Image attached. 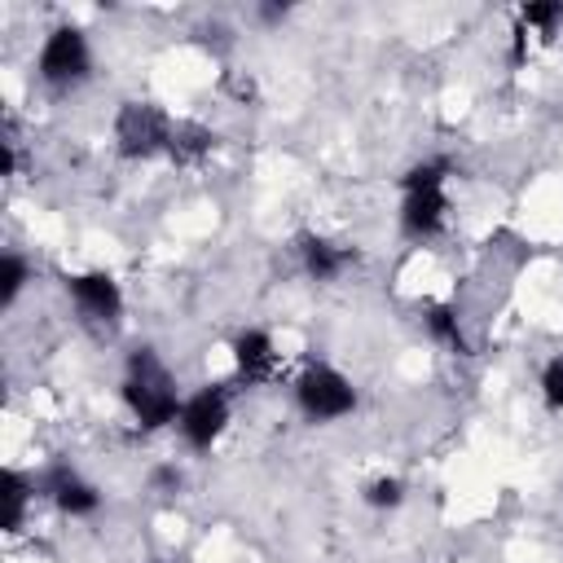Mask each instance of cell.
Masks as SVG:
<instances>
[{
	"label": "cell",
	"mask_w": 563,
	"mask_h": 563,
	"mask_svg": "<svg viewBox=\"0 0 563 563\" xmlns=\"http://www.w3.org/2000/svg\"><path fill=\"white\" fill-rule=\"evenodd\" d=\"M128 413L145 427V431H163L180 418V396H176V383L167 374V365L154 356V347H136L128 356V374H123V387H119Z\"/></svg>",
	"instance_id": "1"
},
{
	"label": "cell",
	"mask_w": 563,
	"mask_h": 563,
	"mask_svg": "<svg viewBox=\"0 0 563 563\" xmlns=\"http://www.w3.org/2000/svg\"><path fill=\"white\" fill-rule=\"evenodd\" d=\"M172 128H176V119L163 106H154V101H123L119 114H114V150L123 158H132V163L167 154Z\"/></svg>",
	"instance_id": "2"
},
{
	"label": "cell",
	"mask_w": 563,
	"mask_h": 563,
	"mask_svg": "<svg viewBox=\"0 0 563 563\" xmlns=\"http://www.w3.org/2000/svg\"><path fill=\"white\" fill-rule=\"evenodd\" d=\"M35 70L48 88H70V84H84L88 70H92V48H88V35L75 26V22H57L44 44H40V57H35Z\"/></svg>",
	"instance_id": "3"
},
{
	"label": "cell",
	"mask_w": 563,
	"mask_h": 563,
	"mask_svg": "<svg viewBox=\"0 0 563 563\" xmlns=\"http://www.w3.org/2000/svg\"><path fill=\"white\" fill-rule=\"evenodd\" d=\"M295 400L312 422H334V418H347L356 409V387L334 365H308L295 378Z\"/></svg>",
	"instance_id": "4"
},
{
	"label": "cell",
	"mask_w": 563,
	"mask_h": 563,
	"mask_svg": "<svg viewBox=\"0 0 563 563\" xmlns=\"http://www.w3.org/2000/svg\"><path fill=\"white\" fill-rule=\"evenodd\" d=\"M229 427V391L220 383H207L202 391L185 396L180 405V418H176V431L185 435V444L194 453H207Z\"/></svg>",
	"instance_id": "5"
},
{
	"label": "cell",
	"mask_w": 563,
	"mask_h": 563,
	"mask_svg": "<svg viewBox=\"0 0 563 563\" xmlns=\"http://www.w3.org/2000/svg\"><path fill=\"white\" fill-rule=\"evenodd\" d=\"M66 295L75 299V308L88 321H119L123 312V290L114 282V273L106 268H84V273H66Z\"/></svg>",
	"instance_id": "6"
},
{
	"label": "cell",
	"mask_w": 563,
	"mask_h": 563,
	"mask_svg": "<svg viewBox=\"0 0 563 563\" xmlns=\"http://www.w3.org/2000/svg\"><path fill=\"white\" fill-rule=\"evenodd\" d=\"M35 493L48 497V501H53L62 515H70V519L97 515V506H101V493H97L88 479H79L70 466H48V471L35 479Z\"/></svg>",
	"instance_id": "7"
},
{
	"label": "cell",
	"mask_w": 563,
	"mask_h": 563,
	"mask_svg": "<svg viewBox=\"0 0 563 563\" xmlns=\"http://www.w3.org/2000/svg\"><path fill=\"white\" fill-rule=\"evenodd\" d=\"M449 220V194L444 185H431V189H405L400 198V233L405 238H435Z\"/></svg>",
	"instance_id": "8"
},
{
	"label": "cell",
	"mask_w": 563,
	"mask_h": 563,
	"mask_svg": "<svg viewBox=\"0 0 563 563\" xmlns=\"http://www.w3.org/2000/svg\"><path fill=\"white\" fill-rule=\"evenodd\" d=\"M233 365H238V378L242 383H260V378H268L273 374V365H277V347H273V334L268 330H242L238 339H233Z\"/></svg>",
	"instance_id": "9"
},
{
	"label": "cell",
	"mask_w": 563,
	"mask_h": 563,
	"mask_svg": "<svg viewBox=\"0 0 563 563\" xmlns=\"http://www.w3.org/2000/svg\"><path fill=\"white\" fill-rule=\"evenodd\" d=\"M352 260H356V251H347V246H339L330 238H317V233L299 238V264H303V273L312 282H334Z\"/></svg>",
	"instance_id": "10"
},
{
	"label": "cell",
	"mask_w": 563,
	"mask_h": 563,
	"mask_svg": "<svg viewBox=\"0 0 563 563\" xmlns=\"http://www.w3.org/2000/svg\"><path fill=\"white\" fill-rule=\"evenodd\" d=\"M35 479H26L22 471L4 466L0 471V528L4 532H22V519H26V506L35 501Z\"/></svg>",
	"instance_id": "11"
},
{
	"label": "cell",
	"mask_w": 563,
	"mask_h": 563,
	"mask_svg": "<svg viewBox=\"0 0 563 563\" xmlns=\"http://www.w3.org/2000/svg\"><path fill=\"white\" fill-rule=\"evenodd\" d=\"M211 150H216V132H211V128L189 123V119H176L172 145H167V158H172V163H202Z\"/></svg>",
	"instance_id": "12"
},
{
	"label": "cell",
	"mask_w": 563,
	"mask_h": 563,
	"mask_svg": "<svg viewBox=\"0 0 563 563\" xmlns=\"http://www.w3.org/2000/svg\"><path fill=\"white\" fill-rule=\"evenodd\" d=\"M427 330H431V339H435L440 347H449L453 356H471V339H466V330H462V321H457V308L431 303V308H427Z\"/></svg>",
	"instance_id": "13"
},
{
	"label": "cell",
	"mask_w": 563,
	"mask_h": 563,
	"mask_svg": "<svg viewBox=\"0 0 563 563\" xmlns=\"http://www.w3.org/2000/svg\"><path fill=\"white\" fill-rule=\"evenodd\" d=\"M563 26V0H528L519 4V31H537L541 40H554Z\"/></svg>",
	"instance_id": "14"
},
{
	"label": "cell",
	"mask_w": 563,
	"mask_h": 563,
	"mask_svg": "<svg viewBox=\"0 0 563 563\" xmlns=\"http://www.w3.org/2000/svg\"><path fill=\"white\" fill-rule=\"evenodd\" d=\"M361 501H365L369 510H396V506L405 501V484H400L396 475H378V479H369V484L361 488Z\"/></svg>",
	"instance_id": "15"
},
{
	"label": "cell",
	"mask_w": 563,
	"mask_h": 563,
	"mask_svg": "<svg viewBox=\"0 0 563 563\" xmlns=\"http://www.w3.org/2000/svg\"><path fill=\"white\" fill-rule=\"evenodd\" d=\"M31 282V268H26V260L18 255V251H9L4 260H0V303L9 308L18 295H22V286Z\"/></svg>",
	"instance_id": "16"
},
{
	"label": "cell",
	"mask_w": 563,
	"mask_h": 563,
	"mask_svg": "<svg viewBox=\"0 0 563 563\" xmlns=\"http://www.w3.org/2000/svg\"><path fill=\"white\" fill-rule=\"evenodd\" d=\"M541 400L563 413V356L545 361V369H541Z\"/></svg>",
	"instance_id": "17"
},
{
	"label": "cell",
	"mask_w": 563,
	"mask_h": 563,
	"mask_svg": "<svg viewBox=\"0 0 563 563\" xmlns=\"http://www.w3.org/2000/svg\"><path fill=\"white\" fill-rule=\"evenodd\" d=\"M18 172V150H13V141H0V176L9 180Z\"/></svg>",
	"instance_id": "18"
},
{
	"label": "cell",
	"mask_w": 563,
	"mask_h": 563,
	"mask_svg": "<svg viewBox=\"0 0 563 563\" xmlns=\"http://www.w3.org/2000/svg\"><path fill=\"white\" fill-rule=\"evenodd\" d=\"M154 488H180V471L176 466H158L154 471Z\"/></svg>",
	"instance_id": "19"
},
{
	"label": "cell",
	"mask_w": 563,
	"mask_h": 563,
	"mask_svg": "<svg viewBox=\"0 0 563 563\" xmlns=\"http://www.w3.org/2000/svg\"><path fill=\"white\" fill-rule=\"evenodd\" d=\"M154 563H163V559H154Z\"/></svg>",
	"instance_id": "20"
}]
</instances>
